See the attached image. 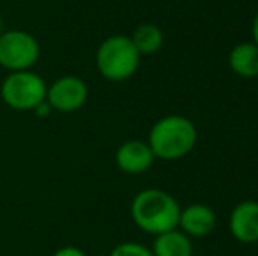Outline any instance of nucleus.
Segmentation results:
<instances>
[{
  "label": "nucleus",
  "mask_w": 258,
  "mask_h": 256,
  "mask_svg": "<svg viewBox=\"0 0 258 256\" xmlns=\"http://www.w3.org/2000/svg\"><path fill=\"white\" fill-rule=\"evenodd\" d=\"M32 113H35L39 118H46V116H49V114L53 113V109H51V106L48 104V100H44V102H41L37 107H35Z\"/></svg>",
  "instance_id": "15"
},
{
  "label": "nucleus",
  "mask_w": 258,
  "mask_h": 256,
  "mask_svg": "<svg viewBox=\"0 0 258 256\" xmlns=\"http://www.w3.org/2000/svg\"><path fill=\"white\" fill-rule=\"evenodd\" d=\"M109 256H155L150 247L139 242H121L112 247Z\"/></svg>",
  "instance_id": "13"
},
{
  "label": "nucleus",
  "mask_w": 258,
  "mask_h": 256,
  "mask_svg": "<svg viewBox=\"0 0 258 256\" xmlns=\"http://www.w3.org/2000/svg\"><path fill=\"white\" fill-rule=\"evenodd\" d=\"M46 100L56 113H74L88 100V86L78 75H61L48 84Z\"/></svg>",
  "instance_id": "6"
},
{
  "label": "nucleus",
  "mask_w": 258,
  "mask_h": 256,
  "mask_svg": "<svg viewBox=\"0 0 258 256\" xmlns=\"http://www.w3.org/2000/svg\"><path fill=\"white\" fill-rule=\"evenodd\" d=\"M48 82L32 70L9 72L0 86L4 104L14 111H34L46 100Z\"/></svg>",
  "instance_id": "4"
},
{
  "label": "nucleus",
  "mask_w": 258,
  "mask_h": 256,
  "mask_svg": "<svg viewBox=\"0 0 258 256\" xmlns=\"http://www.w3.org/2000/svg\"><path fill=\"white\" fill-rule=\"evenodd\" d=\"M51 256H88V254L76 246H63V247H60V249L54 251Z\"/></svg>",
  "instance_id": "14"
},
{
  "label": "nucleus",
  "mask_w": 258,
  "mask_h": 256,
  "mask_svg": "<svg viewBox=\"0 0 258 256\" xmlns=\"http://www.w3.org/2000/svg\"><path fill=\"white\" fill-rule=\"evenodd\" d=\"M251 34H253V42H255V44H258V13H256L255 20H253Z\"/></svg>",
  "instance_id": "16"
},
{
  "label": "nucleus",
  "mask_w": 258,
  "mask_h": 256,
  "mask_svg": "<svg viewBox=\"0 0 258 256\" xmlns=\"http://www.w3.org/2000/svg\"><path fill=\"white\" fill-rule=\"evenodd\" d=\"M4 30V20H2V14H0V34H2Z\"/></svg>",
  "instance_id": "17"
},
{
  "label": "nucleus",
  "mask_w": 258,
  "mask_h": 256,
  "mask_svg": "<svg viewBox=\"0 0 258 256\" xmlns=\"http://www.w3.org/2000/svg\"><path fill=\"white\" fill-rule=\"evenodd\" d=\"M151 251L155 256H194L190 237L177 228L155 235Z\"/></svg>",
  "instance_id": "11"
},
{
  "label": "nucleus",
  "mask_w": 258,
  "mask_h": 256,
  "mask_svg": "<svg viewBox=\"0 0 258 256\" xmlns=\"http://www.w3.org/2000/svg\"><path fill=\"white\" fill-rule=\"evenodd\" d=\"M181 207L170 193L163 190H143L134 197L130 204L132 221L143 232L160 235L163 232L177 228Z\"/></svg>",
  "instance_id": "1"
},
{
  "label": "nucleus",
  "mask_w": 258,
  "mask_h": 256,
  "mask_svg": "<svg viewBox=\"0 0 258 256\" xmlns=\"http://www.w3.org/2000/svg\"><path fill=\"white\" fill-rule=\"evenodd\" d=\"M41 56L37 39L27 30L13 28L0 34V67L9 72L32 70Z\"/></svg>",
  "instance_id": "5"
},
{
  "label": "nucleus",
  "mask_w": 258,
  "mask_h": 256,
  "mask_svg": "<svg viewBox=\"0 0 258 256\" xmlns=\"http://www.w3.org/2000/svg\"><path fill=\"white\" fill-rule=\"evenodd\" d=\"M228 230L242 244L258 242V202L244 200L235 205L228 218Z\"/></svg>",
  "instance_id": "8"
},
{
  "label": "nucleus",
  "mask_w": 258,
  "mask_h": 256,
  "mask_svg": "<svg viewBox=\"0 0 258 256\" xmlns=\"http://www.w3.org/2000/svg\"><path fill=\"white\" fill-rule=\"evenodd\" d=\"M95 63L107 81H126L139 68L141 55L128 35H111L97 48Z\"/></svg>",
  "instance_id": "3"
},
{
  "label": "nucleus",
  "mask_w": 258,
  "mask_h": 256,
  "mask_svg": "<svg viewBox=\"0 0 258 256\" xmlns=\"http://www.w3.org/2000/svg\"><path fill=\"white\" fill-rule=\"evenodd\" d=\"M155 158L167 161L186 156L197 144V128L194 121L179 114L160 118L151 127L148 137Z\"/></svg>",
  "instance_id": "2"
},
{
  "label": "nucleus",
  "mask_w": 258,
  "mask_h": 256,
  "mask_svg": "<svg viewBox=\"0 0 258 256\" xmlns=\"http://www.w3.org/2000/svg\"><path fill=\"white\" fill-rule=\"evenodd\" d=\"M116 165L125 174H143L151 165L155 163V154L151 151L150 144L139 139L125 140L121 146L116 149Z\"/></svg>",
  "instance_id": "7"
},
{
  "label": "nucleus",
  "mask_w": 258,
  "mask_h": 256,
  "mask_svg": "<svg viewBox=\"0 0 258 256\" xmlns=\"http://www.w3.org/2000/svg\"><path fill=\"white\" fill-rule=\"evenodd\" d=\"M228 67L239 77H258V44L239 42L228 55Z\"/></svg>",
  "instance_id": "10"
},
{
  "label": "nucleus",
  "mask_w": 258,
  "mask_h": 256,
  "mask_svg": "<svg viewBox=\"0 0 258 256\" xmlns=\"http://www.w3.org/2000/svg\"><path fill=\"white\" fill-rule=\"evenodd\" d=\"M177 226H181V232L188 237H206L216 226V214L209 205L191 204L181 209Z\"/></svg>",
  "instance_id": "9"
},
{
  "label": "nucleus",
  "mask_w": 258,
  "mask_h": 256,
  "mask_svg": "<svg viewBox=\"0 0 258 256\" xmlns=\"http://www.w3.org/2000/svg\"><path fill=\"white\" fill-rule=\"evenodd\" d=\"M134 46L139 51V55H153V53L160 51L163 46V32L158 25L153 23H143L134 30L130 35Z\"/></svg>",
  "instance_id": "12"
}]
</instances>
